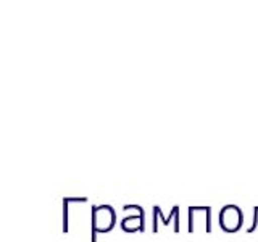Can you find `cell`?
Listing matches in <instances>:
<instances>
[{
  "label": "cell",
  "instance_id": "4",
  "mask_svg": "<svg viewBox=\"0 0 258 242\" xmlns=\"http://www.w3.org/2000/svg\"><path fill=\"white\" fill-rule=\"evenodd\" d=\"M258 229V207H255L253 208V221H252V226H250V228L247 229V232H255Z\"/></svg>",
  "mask_w": 258,
  "mask_h": 242
},
{
  "label": "cell",
  "instance_id": "3",
  "mask_svg": "<svg viewBox=\"0 0 258 242\" xmlns=\"http://www.w3.org/2000/svg\"><path fill=\"white\" fill-rule=\"evenodd\" d=\"M177 212H179V208L174 207V208H173V212H171V215H169L168 218H165V216H163V213H161L160 207H153V213L158 215V218H161V220H163V226H168V224H169V221H171V218H176L177 215H179Z\"/></svg>",
  "mask_w": 258,
  "mask_h": 242
},
{
  "label": "cell",
  "instance_id": "2",
  "mask_svg": "<svg viewBox=\"0 0 258 242\" xmlns=\"http://www.w3.org/2000/svg\"><path fill=\"white\" fill-rule=\"evenodd\" d=\"M220 223L226 232H236L240 229L242 223H244V215H242L239 207L226 205L220 213Z\"/></svg>",
  "mask_w": 258,
  "mask_h": 242
},
{
  "label": "cell",
  "instance_id": "1",
  "mask_svg": "<svg viewBox=\"0 0 258 242\" xmlns=\"http://www.w3.org/2000/svg\"><path fill=\"white\" fill-rule=\"evenodd\" d=\"M116 223V213L110 205L92 207V242L97 232H108Z\"/></svg>",
  "mask_w": 258,
  "mask_h": 242
}]
</instances>
